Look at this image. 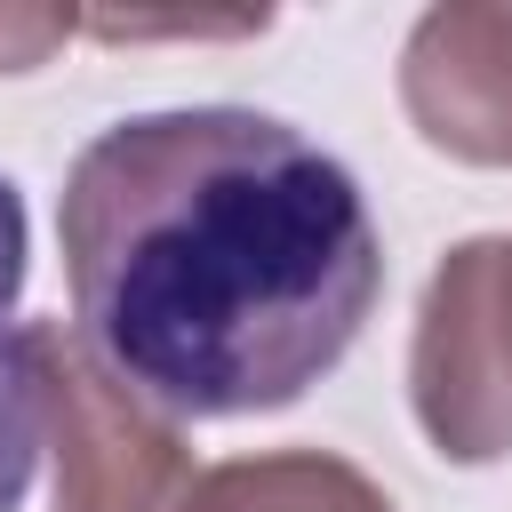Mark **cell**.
I'll return each mask as SVG.
<instances>
[{
	"label": "cell",
	"mask_w": 512,
	"mask_h": 512,
	"mask_svg": "<svg viewBox=\"0 0 512 512\" xmlns=\"http://www.w3.org/2000/svg\"><path fill=\"white\" fill-rule=\"evenodd\" d=\"M400 104L432 152L512 168V8L464 0L416 16L400 48Z\"/></svg>",
	"instance_id": "obj_4"
},
{
	"label": "cell",
	"mask_w": 512,
	"mask_h": 512,
	"mask_svg": "<svg viewBox=\"0 0 512 512\" xmlns=\"http://www.w3.org/2000/svg\"><path fill=\"white\" fill-rule=\"evenodd\" d=\"M72 32H80L72 8H0V72H32V64H48Z\"/></svg>",
	"instance_id": "obj_7"
},
{
	"label": "cell",
	"mask_w": 512,
	"mask_h": 512,
	"mask_svg": "<svg viewBox=\"0 0 512 512\" xmlns=\"http://www.w3.org/2000/svg\"><path fill=\"white\" fill-rule=\"evenodd\" d=\"M24 192L0 176V512L24 504L32 464H40V368H32V320H16L24 304Z\"/></svg>",
	"instance_id": "obj_6"
},
{
	"label": "cell",
	"mask_w": 512,
	"mask_h": 512,
	"mask_svg": "<svg viewBox=\"0 0 512 512\" xmlns=\"http://www.w3.org/2000/svg\"><path fill=\"white\" fill-rule=\"evenodd\" d=\"M56 240L72 336L168 424L304 400L384 288L352 168L248 104L136 112L88 136Z\"/></svg>",
	"instance_id": "obj_1"
},
{
	"label": "cell",
	"mask_w": 512,
	"mask_h": 512,
	"mask_svg": "<svg viewBox=\"0 0 512 512\" xmlns=\"http://www.w3.org/2000/svg\"><path fill=\"white\" fill-rule=\"evenodd\" d=\"M40 416L56 440V512H176L192 488V448L168 416L120 392L64 320H32Z\"/></svg>",
	"instance_id": "obj_3"
},
{
	"label": "cell",
	"mask_w": 512,
	"mask_h": 512,
	"mask_svg": "<svg viewBox=\"0 0 512 512\" xmlns=\"http://www.w3.org/2000/svg\"><path fill=\"white\" fill-rule=\"evenodd\" d=\"M176 512H392V496L328 448H272L192 472Z\"/></svg>",
	"instance_id": "obj_5"
},
{
	"label": "cell",
	"mask_w": 512,
	"mask_h": 512,
	"mask_svg": "<svg viewBox=\"0 0 512 512\" xmlns=\"http://www.w3.org/2000/svg\"><path fill=\"white\" fill-rule=\"evenodd\" d=\"M408 392L448 464H488L512 448V232L464 240L432 272L416 304Z\"/></svg>",
	"instance_id": "obj_2"
}]
</instances>
